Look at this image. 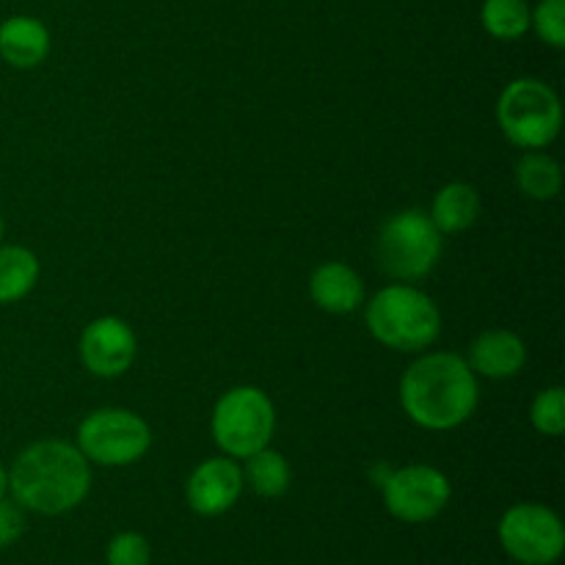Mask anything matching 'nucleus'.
<instances>
[{
	"label": "nucleus",
	"mask_w": 565,
	"mask_h": 565,
	"mask_svg": "<svg viewBox=\"0 0 565 565\" xmlns=\"http://www.w3.org/2000/svg\"><path fill=\"white\" fill-rule=\"evenodd\" d=\"M530 419H533L535 430L544 436H561L565 430V392L561 386L539 392L530 408Z\"/></svg>",
	"instance_id": "20"
},
{
	"label": "nucleus",
	"mask_w": 565,
	"mask_h": 565,
	"mask_svg": "<svg viewBox=\"0 0 565 565\" xmlns=\"http://www.w3.org/2000/svg\"><path fill=\"white\" fill-rule=\"evenodd\" d=\"M81 359L97 379H119L136 359V334L121 318H97L83 329Z\"/></svg>",
	"instance_id": "10"
},
{
	"label": "nucleus",
	"mask_w": 565,
	"mask_h": 565,
	"mask_svg": "<svg viewBox=\"0 0 565 565\" xmlns=\"http://www.w3.org/2000/svg\"><path fill=\"white\" fill-rule=\"evenodd\" d=\"M39 259L25 246H0V307L17 303L36 287Z\"/></svg>",
	"instance_id": "16"
},
{
	"label": "nucleus",
	"mask_w": 565,
	"mask_h": 565,
	"mask_svg": "<svg viewBox=\"0 0 565 565\" xmlns=\"http://www.w3.org/2000/svg\"><path fill=\"white\" fill-rule=\"evenodd\" d=\"M524 362H527V348L522 337L508 329H489L472 342L467 364L472 373L502 381L522 373Z\"/></svg>",
	"instance_id": "12"
},
{
	"label": "nucleus",
	"mask_w": 565,
	"mask_h": 565,
	"mask_svg": "<svg viewBox=\"0 0 565 565\" xmlns=\"http://www.w3.org/2000/svg\"><path fill=\"white\" fill-rule=\"evenodd\" d=\"M480 20L494 39L513 42L530 31V6L527 0H486Z\"/></svg>",
	"instance_id": "19"
},
{
	"label": "nucleus",
	"mask_w": 565,
	"mask_h": 565,
	"mask_svg": "<svg viewBox=\"0 0 565 565\" xmlns=\"http://www.w3.org/2000/svg\"><path fill=\"white\" fill-rule=\"evenodd\" d=\"M530 28L552 47H565V0H541L530 11Z\"/></svg>",
	"instance_id": "21"
},
{
	"label": "nucleus",
	"mask_w": 565,
	"mask_h": 565,
	"mask_svg": "<svg viewBox=\"0 0 565 565\" xmlns=\"http://www.w3.org/2000/svg\"><path fill=\"white\" fill-rule=\"evenodd\" d=\"M367 329L381 345L414 353L434 345L441 315L434 298L412 285H390L367 303Z\"/></svg>",
	"instance_id": "3"
},
{
	"label": "nucleus",
	"mask_w": 565,
	"mask_h": 565,
	"mask_svg": "<svg viewBox=\"0 0 565 565\" xmlns=\"http://www.w3.org/2000/svg\"><path fill=\"white\" fill-rule=\"evenodd\" d=\"M152 445V430L127 408H99L77 428V450L99 467H130Z\"/></svg>",
	"instance_id": "7"
},
{
	"label": "nucleus",
	"mask_w": 565,
	"mask_h": 565,
	"mask_svg": "<svg viewBox=\"0 0 565 565\" xmlns=\"http://www.w3.org/2000/svg\"><path fill=\"white\" fill-rule=\"evenodd\" d=\"M6 494H9V469L0 463V497H6Z\"/></svg>",
	"instance_id": "24"
},
{
	"label": "nucleus",
	"mask_w": 565,
	"mask_h": 565,
	"mask_svg": "<svg viewBox=\"0 0 565 565\" xmlns=\"http://www.w3.org/2000/svg\"><path fill=\"white\" fill-rule=\"evenodd\" d=\"M384 505L397 522L423 524L439 516L452 497V486L445 472L414 463V467L395 469L384 478Z\"/></svg>",
	"instance_id": "9"
},
{
	"label": "nucleus",
	"mask_w": 565,
	"mask_h": 565,
	"mask_svg": "<svg viewBox=\"0 0 565 565\" xmlns=\"http://www.w3.org/2000/svg\"><path fill=\"white\" fill-rule=\"evenodd\" d=\"M312 301L323 312L351 315L364 303V285L356 270L345 263H326L309 279Z\"/></svg>",
	"instance_id": "13"
},
{
	"label": "nucleus",
	"mask_w": 565,
	"mask_h": 565,
	"mask_svg": "<svg viewBox=\"0 0 565 565\" xmlns=\"http://www.w3.org/2000/svg\"><path fill=\"white\" fill-rule=\"evenodd\" d=\"M403 412L428 430H452L478 408V379L456 353H428L403 373Z\"/></svg>",
	"instance_id": "2"
},
{
	"label": "nucleus",
	"mask_w": 565,
	"mask_h": 565,
	"mask_svg": "<svg viewBox=\"0 0 565 565\" xmlns=\"http://www.w3.org/2000/svg\"><path fill=\"white\" fill-rule=\"evenodd\" d=\"M0 241H3V215H0Z\"/></svg>",
	"instance_id": "25"
},
{
	"label": "nucleus",
	"mask_w": 565,
	"mask_h": 565,
	"mask_svg": "<svg viewBox=\"0 0 565 565\" xmlns=\"http://www.w3.org/2000/svg\"><path fill=\"white\" fill-rule=\"evenodd\" d=\"M290 480V463H287V458L281 456V452L263 447V450L246 458L243 483H248V489H252L254 494L265 497V500H276V497L287 494Z\"/></svg>",
	"instance_id": "17"
},
{
	"label": "nucleus",
	"mask_w": 565,
	"mask_h": 565,
	"mask_svg": "<svg viewBox=\"0 0 565 565\" xmlns=\"http://www.w3.org/2000/svg\"><path fill=\"white\" fill-rule=\"evenodd\" d=\"M441 257V232L423 210L392 215L379 232V265L392 279L414 281L434 270Z\"/></svg>",
	"instance_id": "6"
},
{
	"label": "nucleus",
	"mask_w": 565,
	"mask_h": 565,
	"mask_svg": "<svg viewBox=\"0 0 565 565\" xmlns=\"http://www.w3.org/2000/svg\"><path fill=\"white\" fill-rule=\"evenodd\" d=\"M500 544L522 565H552L565 550L561 516L539 502H522L508 508L500 519Z\"/></svg>",
	"instance_id": "8"
},
{
	"label": "nucleus",
	"mask_w": 565,
	"mask_h": 565,
	"mask_svg": "<svg viewBox=\"0 0 565 565\" xmlns=\"http://www.w3.org/2000/svg\"><path fill=\"white\" fill-rule=\"evenodd\" d=\"M152 550L141 533H119L108 544V565H149Z\"/></svg>",
	"instance_id": "22"
},
{
	"label": "nucleus",
	"mask_w": 565,
	"mask_h": 565,
	"mask_svg": "<svg viewBox=\"0 0 565 565\" xmlns=\"http://www.w3.org/2000/svg\"><path fill=\"white\" fill-rule=\"evenodd\" d=\"M243 486H246L243 483V469L232 458H210V461L199 463L188 478V505L199 516H221L230 508H235V502L243 494Z\"/></svg>",
	"instance_id": "11"
},
{
	"label": "nucleus",
	"mask_w": 565,
	"mask_h": 565,
	"mask_svg": "<svg viewBox=\"0 0 565 565\" xmlns=\"http://www.w3.org/2000/svg\"><path fill=\"white\" fill-rule=\"evenodd\" d=\"M50 53V33L36 17H9L0 22V58L14 70H33Z\"/></svg>",
	"instance_id": "14"
},
{
	"label": "nucleus",
	"mask_w": 565,
	"mask_h": 565,
	"mask_svg": "<svg viewBox=\"0 0 565 565\" xmlns=\"http://www.w3.org/2000/svg\"><path fill=\"white\" fill-rule=\"evenodd\" d=\"M25 533V511L14 500L0 497V550L17 544Z\"/></svg>",
	"instance_id": "23"
},
{
	"label": "nucleus",
	"mask_w": 565,
	"mask_h": 565,
	"mask_svg": "<svg viewBox=\"0 0 565 565\" xmlns=\"http://www.w3.org/2000/svg\"><path fill=\"white\" fill-rule=\"evenodd\" d=\"M561 166L552 160L550 154L530 149L516 166V185L522 188L524 196L535 199V202H550L561 193Z\"/></svg>",
	"instance_id": "18"
},
{
	"label": "nucleus",
	"mask_w": 565,
	"mask_h": 565,
	"mask_svg": "<svg viewBox=\"0 0 565 565\" xmlns=\"http://www.w3.org/2000/svg\"><path fill=\"white\" fill-rule=\"evenodd\" d=\"M478 215L480 196L467 182H450V185L441 188L434 199V210H430V221L441 235L469 230L478 221Z\"/></svg>",
	"instance_id": "15"
},
{
	"label": "nucleus",
	"mask_w": 565,
	"mask_h": 565,
	"mask_svg": "<svg viewBox=\"0 0 565 565\" xmlns=\"http://www.w3.org/2000/svg\"><path fill=\"white\" fill-rule=\"evenodd\" d=\"M497 121L511 143L522 149H544L557 138L563 125L561 97L555 88L535 77L508 83L497 103Z\"/></svg>",
	"instance_id": "4"
},
{
	"label": "nucleus",
	"mask_w": 565,
	"mask_h": 565,
	"mask_svg": "<svg viewBox=\"0 0 565 565\" xmlns=\"http://www.w3.org/2000/svg\"><path fill=\"white\" fill-rule=\"evenodd\" d=\"M276 412L270 397L257 386L224 392L213 408V439L230 458H248L270 445Z\"/></svg>",
	"instance_id": "5"
},
{
	"label": "nucleus",
	"mask_w": 565,
	"mask_h": 565,
	"mask_svg": "<svg viewBox=\"0 0 565 565\" xmlns=\"http://www.w3.org/2000/svg\"><path fill=\"white\" fill-rule=\"evenodd\" d=\"M92 489L88 458L66 441H36L14 458L9 494L22 511L61 516L81 505Z\"/></svg>",
	"instance_id": "1"
}]
</instances>
